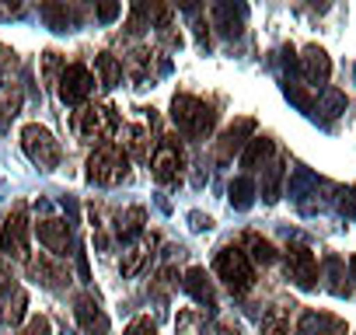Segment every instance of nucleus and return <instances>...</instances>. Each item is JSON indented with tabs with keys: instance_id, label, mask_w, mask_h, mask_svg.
<instances>
[{
	"instance_id": "nucleus-1",
	"label": "nucleus",
	"mask_w": 356,
	"mask_h": 335,
	"mask_svg": "<svg viewBox=\"0 0 356 335\" xmlns=\"http://www.w3.org/2000/svg\"><path fill=\"white\" fill-rule=\"evenodd\" d=\"M171 122L178 126V133H186V136H210L213 122H217V112L210 101L196 98V95H175L171 98Z\"/></svg>"
},
{
	"instance_id": "nucleus-2",
	"label": "nucleus",
	"mask_w": 356,
	"mask_h": 335,
	"mask_svg": "<svg viewBox=\"0 0 356 335\" xmlns=\"http://www.w3.org/2000/svg\"><path fill=\"white\" fill-rule=\"evenodd\" d=\"M129 154L122 150V143H98L88 157V182L91 186H119L129 175Z\"/></svg>"
},
{
	"instance_id": "nucleus-3",
	"label": "nucleus",
	"mask_w": 356,
	"mask_h": 335,
	"mask_svg": "<svg viewBox=\"0 0 356 335\" xmlns=\"http://www.w3.org/2000/svg\"><path fill=\"white\" fill-rule=\"evenodd\" d=\"M213 272H217V276L227 283V290L238 293V297H245V293L255 286V265H252L248 252L238 248V245H224V248L217 252Z\"/></svg>"
},
{
	"instance_id": "nucleus-4",
	"label": "nucleus",
	"mask_w": 356,
	"mask_h": 335,
	"mask_svg": "<svg viewBox=\"0 0 356 335\" xmlns=\"http://www.w3.org/2000/svg\"><path fill=\"white\" fill-rule=\"evenodd\" d=\"M22 150L29 154V161H32L35 168H42V172H53V168H60V157H63L60 140H56L46 126H39V122H29V126L22 129Z\"/></svg>"
},
{
	"instance_id": "nucleus-5",
	"label": "nucleus",
	"mask_w": 356,
	"mask_h": 335,
	"mask_svg": "<svg viewBox=\"0 0 356 335\" xmlns=\"http://www.w3.org/2000/svg\"><path fill=\"white\" fill-rule=\"evenodd\" d=\"M119 129V115L112 105H84L74 112V133L81 140H98V143H108V136Z\"/></svg>"
},
{
	"instance_id": "nucleus-6",
	"label": "nucleus",
	"mask_w": 356,
	"mask_h": 335,
	"mask_svg": "<svg viewBox=\"0 0 356 335\" xmlns=\"http://www.w3.org/2000/svg\"><path fill=\"white\" fill-rule=\"evenodd\" d=\"M150 168H154V179L161 186H178V179L186 175V150H182V143H178V136H161L157 140Z\"/></svg>"
},
{
	"instance_id": "nucleus-7",
	"label": "nucleus",
	"mask_w": 356,
	"mask_h": 335,
	"mask_svg": "<svg viewBox=\"0 0 356 335\" xmlns=\"http://www.w3.org/2000/svg\"><path fill=\"white\" fill-rule=\"evenodd\" d=\"M29 234H32V224H29V210L25 206H15L0 227V252L8 259H18V262H29L32 252H29Z\"/></svg>"
},
{
	"instance_id": "nucleus-8",
	"label": "nucleus",
	"mask_w": 356,
	"mask_h": 335,
	"mask_svg": "<svg viewBox=\"0 0 356 335\" xmlns=\"http://www.w3.org/2000/svg\"><path fill=\"white\" fill-rule=\"evenodd\" d=\"M56 91H60V101L63 105H84L91 98V91H95V77H91V70L84 63H70L63 70Z\"/></svg>"
},
{
	"instance_id": "nucleus-9",
	"label": "nucleus",
	"mask_w": 356,
	"mask_h": 335,
	"mask_svg": "<svg viewBox=\"0 0 356 335\" xmlns=\"http://www.w3.org/2000/svg\"><path fill=\"white\" fill-rule=\"evenodd\" d=\"M283 269H286V276H290L300 290H311V286L318 283V259H314V252L304 248V245H290V248L283 252Z\"/></svg>"
},
{
	"instance_id": "nucleus-10",
	"label": "nucleus",
	"mask_w": 356,
	"mask_h": 335,
	"mask_svg": "<svg viewBox=\"0 0 356 335\" xmlns=\"http://www.w3.org/2000/svg\"><path fill=\"white\" fill-rule=\"evenodd\" d=\"M25 265H29V276H32L39 286H46V290H60V286L70 283V269H67L63 259H56V255H32Z\"/></svg>"
},
{
	"instance_id": "nucleus-11",
	"label": "nucleus",
	"mask_w": 356,
	"mask_h": 335,
	"mask_svg": "<svg viewBox=\"0 0 356 335\" xmlns=\"http://www.w3.org/2000/svg\"><path fill=\"white\" fill-rule=\"evenodd\" d=\"M74 318H77V325H81L84 335H105L108 332V314L102 311V304L91 293H81L74 300Z\"/></svg>"
},
{
	"instance_id": "nucleus-12",
	"label": "nucleus",
	"mask_w": 356,
	"mask_h": 335,
	"mask_svg": "<svg viewBox=\"0 0 356 335\" xmlns=\"http://www.w3.org/2000/svg\"><path fill=\"white\" fill-rule=\"evenodd\" d=\"M35 234H39V241L49 248V255H56V259L70 255V224H67V220L46 217V220L35 224Z\"/></svg>"
},
{
	"instance_id": "nucleus-13",
	"label": "nucleus",
	"mask_w": 356,
	"mask_h": 335,
	"mask_svg": "<svg viewBox=\"0 0 356 335\" xmlns=\"http://www.w3.org/2000/svg\"><path fill=\"white\" fill-rule=\"evenodd\" d=\"M252 129H255V122H252V119H238V122H231V126L224 129V136L217 140V161L224 164V161H231L234 154H241V150L248 147Z\"/></svg>"
},
{
	"instance_id": "nucleus-14",
	"label": "nucleus",
	"mask_w": 356,
	"mask_h": 335,
	"mask_svg": "<svg viewBox=\"0 0 356 335\" xmlns=\"http://www.w3.org/2000/svg\"><path fill=\"white\" fill-rule=\"evenodd\" d=\"M154 126L150 122H129L122 129V150L133 161H150V147H154Z\"/></svg>"
},
{
	"instance_id": "nucleus-15",
	"label": "nucleus",
	"mask_w": 356,
	"mask_h": 335,
	"mask_svg": "<svg viewBox=\"0 0 356 335\" xmlns=\"http://www.w3.org/2000/svg\"><path fill=\"white\" fill-rule=\"evenodd\" d=\"M300 70H304V81L314 84V88H325L328 77H332V60L321 46H307L304 56H300Z\"/></svg>"
},
{
	"instance_id": "nucleus-16",
	"label": "nucleus",
	"mask_w": 356,
	"mask_h": 335,
	"mask_svg": "<svg viewBox=\"0 0 356 335\" xmlns=\"http://www.w3.org/2000/svg\"><path fill=\"white\" fill-rule=\"evenodd\" d=\"M297 335H346V321L325 311H304L297 321Z\"/></svg>"
},
{
	"instance_id": "nucleus-17",
	"label": "nucleus",
	"mask_w": 356,
	"mask_h": 335,
	"mask_svg": "<svg viewBox=\"0 0 356 335\" xmlns=\"http://www.w3.org/2000/svg\"><path fill=\"white\" fill-rule=\"evenodd\" d=\"M182 286H186V293H189V297H193L200 307H207V311H217V290H213V283H210L207 269L193 265V269L186 272Z\"/></svg>"
},
{
	"instance_id": "nucleus-18",
	"label": "nucleus",
	"mask_w": 356,
	"mask_h": 335,
	"mask_svg": "<svg viewBox=\"0 0 356 335\" xmlns=\"http://www.w3.org/2000/svg\"><path fill=\"white\" fill-rule=\"evenodd\" d=\"M273 154H276V143H273L269 136H252L248 147L241 150V168H248V172L269 168V164H273Z\"/></svg>"
},
{
	"instance_id": "nucleus-19",
	"label": "nucleus",
	"mask_w": 356,
	"mask_h": 335,
	"mask_svg": "<svg viewBox=\"0 0 356 335\" xmlns=\"http://www.w3.org/2000/svg\"><path fill=\"white\" fill-rule=\"evenodd\" d=\"M25 314H29V293L18 286L8 300H0V321H4L8 328H18Z\"/></svg>"
},
{
	"instance_id": "nucleus-20",
	"label": "nucleus",
	"mask_w": 356,
	"mask_h": 335,
	"mask_svg": "<svg viewBox=\"0 0 356 335\" xmlns=\"http://www.w3.org/2000/svg\"><path fill=\"white\" fill-rule=\"evenodd\" d=\"M245 245H248V259L252 262H262V265H273L276 262V245L269 238H262L259 231H248L245 234Z\"/></svg>"
},
{
	"instance_id": "nucleus-21",
	"label": "nucleus",
	"mask_w": 356,
	"mask_h": 335,
	"mask_svg": "<svg viewBox=\"0 0 356 335\" xmlns=\"http://www.w3.org/2000/svg\"><path fill=\"white\" fill-rule=\"evenodd\" d=\"M154 245H157V238H154V234H150V238H143L140 245H133V248L126 252V259H122V276H136V272L143 269V262L150 259Z\"/></svg>"
},
{
	"instance_id": "nucleus-22",
	"label": "nucleus",
	"mask_w": 356,
	"mask_h": 335,
	"mask_svg": "<svg viewBox=\"0 0 356 335\" xmlns=\"http://www.w3.org/2000/svg\"><path fill=\"white\" fill-rule=\"evenodd\" d=\"M143 220H147V213H143L140 206H129L126 213L115 217V234H119L122 241H133V238L143 231Z\"/></svg>"
},
{
	"instance_id": "nucleus-23",
	"label": "nucleus",
	"mask_w": 356,
	"mask_h": 335,
	"mask_svg": "<svg viewBox=\"0 0 356 335\" xmlns=\"http://www.w3.org/2000/svg\"><path fill=\"white\" fill-rule=\"evenodd\" d=\"M95 67H98L102 88H115V84L122 81V63H119L112 53H98V56H95Z\"/></svg>"
},
{
	"instance_id": "nucleus-24",
	"label": "nucleus",
	"mask_w": 356,
	"mask_h": 335,
	"mask_svg": "<svg viewBox=\"0 0 356 335\" xmlns=\"http://www.w3.org/2000/svg\"><path fill=\"white\" fill-rule=\"evenodd\" d=\"M259 335H290V318H286V307H269V311L262 314Z\"/></svg>"
},
{
	"instance_id": "nucleus-25",
	"label": "nucleus",
	"mask_w": 356,
	"mask_h": 335,
	"mask_svg": "<svg viewBox=\"0 0 356 335\" xmlns=\"http://www.w3.org/2000/svg\"><path fill=\"white\" fill-rule=\"evenodd\" d=\"M42 15H46V22H49L56 32H67V28L77 22V11H74V8H67V4H46V8H42Z\"/></svg>"
},
{
	"instance_id": "nucleus-26",
	"label": "nucleus",
	"mask_w": 356,
	"mask_h": 335,
	"mask_svg": "<svg viewBox=\"0 0 356 335\" xmlns=\"http://www.w3.org/2000/svg\"><path fill=\"white\" fill-rule=\"evenodd\" d=\"M252 203H255V186H252V179H234V182H231V206L248 210Z\"/></svg>"
},
{
	"instance_id": "nucleus-27",
	"label": "nucleus",
	"mask_w": 356,
	"mask_h": 335,
	"mask_svg": "<svg viewBox=\"0 0 356 335\" xmlns=\"http://www.w3.org/2000/svg\"><path fill=\"white\" fill-rule=\"evenodd\" d=\"M150 63H154V53L150 49H133L129 53V77L133 81H147L150 77Z\"/></svg>"
},
{
	"instance_id": "nucleus-28",
	"label": "nucleus",
	"mask_w": 356,
	"mask_h": 335,
	"mask_svg": "<svg viewBox=\"0 0 356 335\" xmlns=\"http://www.w3.org/2000/svg\"><path fill=\"white\" fill-rule=\"evenodd\" d=\"M18 105H22V91L11 98V91H4L0 95V126H8L15 115H18Z\"/></svg>"
},
{
	"instance_id": "nucleus-29",
	"label": "nucleus",
	"mask_w": 356,
	"mask_h": 335,
	"mask_svg": "<svg viewBox=\"0 0 356 335\" xmlns=\"http://www.w3.org/2000/svg\"><path fill=\"white\" fill-rule=\"evenodd\" d=\"M42 60H46V81H49V84H60V77H63V70H67V63H63V56L49 49V53H46Z\"/></svg>"
},
{
	"instance_id": "nucleus-30",
	"label": "nucleus",
	"mask_w": 356,
	"mask_h": 335,
	"mask_svg": "<svg viewBox=\"0 0 356 335\" xmlns=\"http://www.w3.org/2000/svg\"><path fill=\"white\" fill-rule=\"evenodd\" d=\"M122 335H157V321H154L150 314H140V318H133V321L126 325Z\"/></svg>"
},
{
	"instance_id": "nucleus-31",
	"label": "nucleus",
	"mask_w": 356,
	"mask_h": 335,
	"mask_svg": "<svg viewBox=\"0 0 356 335\" xmlns=\"http://www.w3.org/2000/svg\"><path fill=\"white\" fill-rule=\"evenodd\" d=\"M15 290H18V283H15V272H11V265H8V262H0V300H8Z\"/></svg>"
},
{
	"instance_id": "nucleus-32",
	"label": "nucleus",
	"mask_w": 356,
	"mask_h": 335,
	"mask_svg": "<svg viewBox=\"0 0 356 335\" xmlns=\"http://www.w3.org/2000/svg\"><path fill=\"white\" fill-rule=\"evenodd\" d=\"M18 335H53V325H49V318L35 314V318H29V325H25Z\"/></svg>"
},
{
	"instance_id": "nucleus-33",
	"label": "nucleus",
	"mask_w": 356,
	"mask_h": 335,
	"mask_svg": "<svg viewBox=\"0 0 356 335\" xmlns=\"http://www.w3.org/2000/svg\"><path fill=\"white\" fill-rule=\"evenodd\" d=\"M213 15H217V18H224V35H231V39H234V35H241V25L231 18V4H217V11H213Z\"/></svg>"
},
{
	"instance_id": "nucleus-34",
	"label": "nucleus",
	"mask_w": 356,
	"mask_h": 335,
	"mask_svg": "<svg viewBox=\"0 0 356 335\" xmlns=\"http://www.w3.org/2000/svg\"><path fill=\"white\" fill-rule=\"evenodd\" d=\"M119 11H122L119 4H102V8H98V18H102V22H112Z\"/></svg>"
},
{
	"instance_id": "nucleus-35",
	"label": "nucleus",
	"mask_w": 356,
	"mask_h": 335,
	"mask_svg": "<svg viewBox=\"0 0 356 335\" xmlns=\"http://www.w3.org/2000/svg\"><path fill=\"white\" fill-rule=\"evenodd\" d=\"M339 206H342V210H353V206H356V189H349V193H342V199H339Z\"/></svg>"
},
{
	"instance_id": "nucleus-36",
	"label": "nucleus",
	"mask_w": 356,
	"mask_h": 335,
	"mask_svg": "<svg viewBox=\"0 0 356 335\" xmlns=\"http://www.w3.org/2000/svg\"><path fill=\"white\" fill-rule=\"evenodd\" d=\"M349 269H353V279H356V259H353V262H349Z\"/></svg>"
}]
</instances>
